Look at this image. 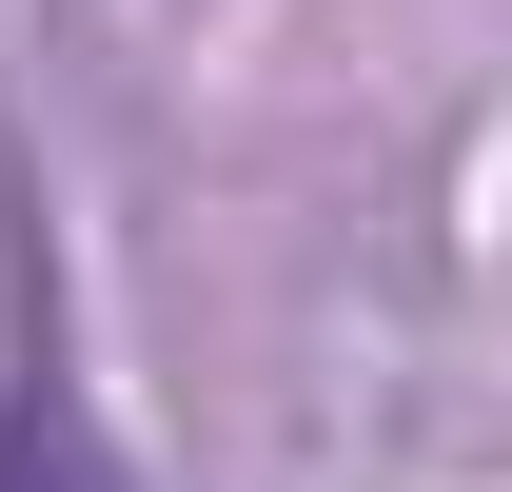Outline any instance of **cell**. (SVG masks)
I'll return each mask as SVG.
<instances>
[{
    "instance_id": "cell-1",
    "label": "cell",
    "mask_w": 512,
    "mask_h": 492,
    "mask_svg": "<svg viewBox=\"0 0 512 492\" xmlns=\"http://www.w3.org/2000/svg\"><path fill=\"white\" fill-rule=\"evenodd\" d=\"M0 492H138V473L99 453V414H79L60 374H20V394H0Z\"/></svg>"
}]
</instances>
